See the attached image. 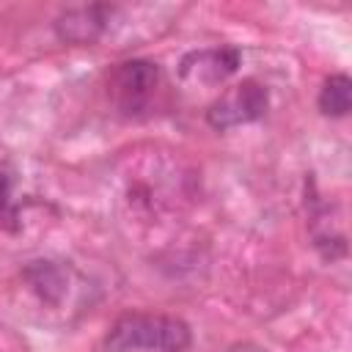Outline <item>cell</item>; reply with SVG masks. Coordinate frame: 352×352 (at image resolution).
<instances>
[{
  "mask_svg": "<svg viewBox=\"0 0 352 352\" xmlns=\"http://www.w3.org/2000/svg\"><path fill=\"white\" fill-rule=\"evenodd\" d=\"M190 346V327L176 316L129 314L121 316L107 333V352H184Z\"/></svg>",
  "mask_w": 352,
  "mask_h": 352,
  "instance_id": "1",
  "label": "cell"
},
{
  "mask_svg": "<svg viewBox=\"0 0 352 352\" xmlns=\"http://www.w3.org/2000/svg\"><path fill=\"white\" fill-rule=\"evenodd\" d=\"M267 104H270L267 88L256 80H242L234 88H228L206 110V121L214 129H231V126H239V124L258 121L267 113Z\"/></svg>",
  "mask_w": 352,
  "mask_h": 352,
  "instance_id": "2",
  "label": "cell"
},
{
  "mask_svg": "<svg viewBox=\"0 0 352 352\" xmlns=\"http://www.w3.org/2000/svg\"><path fill=\"white\" fill-rule=\"evenodd\" d=\"M157 82H160V66L138 58V60L121 63L113 72L110 94H113V102L118 104V110L132 116V113H140L151 102Z\"/></svg>",
  "mask_w": 352,
  "mask_h": 352,
  "instance_id": "3",
  "label": "cell"
},
{
  "mask_svg": "<svg viewBox=\"0 0 352 352\" xmlns=\"http://www.w3.org/2000/svg\"><path fill=\"white\" fill-rule=\"evenodd\" d=\"M113 14H116V8L99 6V3H94V6H72V8L58 14L55 33L66 44H94L107 33Z\"/></svg>",
  "mask_w": 352,
  "mask_h": 352,
  "instance_id": "4",
  "label": "cell"
},
{
  "mask_svg": "<svg viewBox=\"0 0 352 352\" xmlns=\"http://www.w3.org/2000/svg\"><path fill=\"white\" fill-rule=\"evenodd\" d=\"M239 50L236 47H209V50H195L187 52L179 63V74L187 82H204V85H217L226 77H231L239 69Z\"/></svg>",
  "mask_w": 352,
  "mask_h": 352,
  "instance_id": "5",
  "label": "cell"
},
{
  "mask_svg": "<svg viewBox=\"0 0 352 352\" xmlns=\"http://www.w3.org/2000/svg\"><path fill=\"white\" fill-rule=\"evenodd\" d=\"M25 280L30 283V289L50 305L60 302L66 297V289H69V272L55 264V261H30L25 267Z\"/></svg>",
  "mask_w": 352,
  "mask_h": 352,
  "instance_id": "6",
  "label": "cell"
},
{
  "mask_svg": "<svg viewBox=\"0 0 352 352\" xmlns=\"http://www.w3.org/2000/svg\"><path fill=\"white\" fill-rule=\"evenodd\" d=\"M352 104V80L346 74H330L319 91V110L324 116H346Z\"/></svg>",
  "mask_w": 352,
  "mask_h": 352,
  "instance_id": "7",
  "label": "cell"
},
{
  "mask_svg": "<svg viewBox=\"0 0 352 352\" xmlns=\"http://www.w3.org/2000/svg\"><path fill=\"white\" fill-rule=\"evenodd\" d=\"M234 352H264V349H256V346H236Z\"/></svg>",
  "mask_w": 352,
  "mask_h": 352,
  "instance_id": "8",
  "label": "cell"
}]
</instances>
